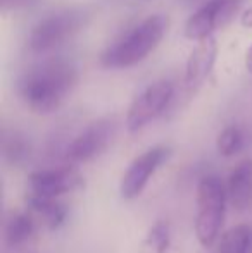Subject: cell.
<instances>
[{
  "label": "cell",
  "instance_id": "obj_4",
  "mask_svg": "<svg viewBox=\"0 0 252 253\" xmlns=\"http://www.w3.org/2000/svg\"><path fill=\"white\" fill-rule=\"evenodd\" d=\"M175 97V84L169 80H157L140 91L126 112V129L131 134L144 129L168 110Z\"/></svg>",
  "mask_w": 252,
  "mask_h": 253
},
{
  "label": "cell",
  "instance_id": "obj_9",
  "mask_svg": "<svg viewBox=\"0 0 252 253\" xmlns=\"http://www.w3.org/2000/svg\"><path fill=\"white\" fill-rule=\"evenodd\" d=\"M83 186L85 179L81 177L80 170L74 167V164L35 170L28 177L30 193L50 198H61L62 195L78 191Z\"/></svg>",
  "mask_w": 252,
  "mask_h": 253
},
{
  "label": "cell",
  "instance_id": "obj_7",
  "mask_svg": "<svg viewBox=\"0 0 252 253\" xmlns=\"http://www.w3.org/2000/svg\"><path fill=\"white\" fill-rule=\"evenodd\" d=\"M239 7L240 0H207L185 21L183 35L192 42L212 37L233 19Z\"/></svg>",
  "mask_w": 252,
  "mask_h": 253
},
{
  "label": "cell",
  "instance_id": "obj_18",
  "mask_svg": "<svg viewBox=\"0 0 252 253\" xmlns=\"http://www.w3.org/2000/svg\"><path fill=\"white\" fill-rule=\"evenodd\" d=\"M240 24H242L244 28H247V30H252V5L247 7L242 12V16H240Z\"/></svg>",
  "mask_w": 252,
  "mask_h": 253
},
{
  "label": "cell",
  "instance_id": "obj_20",
  "mask_svg": "<svg viewBox=\"0 0 252 253\" xmlns=\"http://www.w3.org/2000/svg\"><path fill=\"white\" fill-rule=\"evenodd\" d=\"M147 2H149V0H147Z\"/></svg>",
  "mask_w": 252,
  "mask_h": 253
},
{
  "label": "cell",
  "instance_id": "obj_17",
  "mask_svg": "<svg viewBox=\"0 0 252 253\" xmlns=\"http://www.w3.org/2000/svg\"><path fill=\"white\" fill-rule=\"evenodd\" d=\"M5 152H7V153L12 152L10 159H12L14 162H17V160L23 159V157L26 155V143H24V141H21V140H16V138H14L12 143L7 145V147H5Z\"/></svg>",
  "mask_w": 252,
  "mask_h": 253
},
{
  "label": "cell",
  "instance_id": "obj_15",
  "mask_svg": "<svg viewBox=\"0 0 252 253\" xmlns=\"http://www.w3.org/2000/svg\"><path fill=\"white\" fill-rule=\"evenodd\" d=\"M244 145H246V134H244L242 127L235 126V124L226 126L216 138V148L223 157L237 155L244 148Z\"/></svg>",
  "mask_w": 252,
  "mask_h": 253
},
{
  "label": "cell",
  "instance_id": "obj_10",
  "mask_svg": "<svg viewBox=\"0 0 252 253\" xmlns=\"http://www.w3.org/2000/svg\"><path fill=\"white\" fill-rule=\"evenodd\" d=\"M218 40L214 35L195 42V47L192 48L185 64V86L190 91L201 86L212 73L218 60Z\"/></svg>",
  "mask_w": 252,
  "mask_h": 253
},
{
  "label": "cell",
  "instance_id": "obj_2",
  "mask_svg": "<svg viewBox=\"0 0 252 253\" xmlns=\"http://www.w3.org/2000/svg\"><path fill=\"white\" fill-rule=\"evenodd\" d=\"M166 14H152L111 43L101 55V66L105 69H128L144 62L161 45L169 30Z\"/></svg>",
  "mask_w": 252,
  "mask_h": 253
},
{
  "label": "cell",
  "instance_id": "obj_13",
  "mask_svg": "<svg viewBox=\"0 0 252 253\" xmlns=\"http://www.w3.org/2000/svg\"><path fill=\"white\" fill-rule=\"evenodd\" d=\"M37 222L33 213L28 212H14L5 222V243L10 248L21 247L33 238Z\"/></svg>",
  "mask_w": 252,
  "mask_h": 253
},
{
  "label": "cell",
  "instance_id": "obj_19",
  "mask_svg": "<svg viewBox=\"0 0 252 253\" xmlns=\"http://www.w3.org/2000/svg\"><path fill=\"white\" fill-rule=\"evenodd\" d=\"M244 64H246L247 73L252 74V45H251L249 48H247V52H246V59H244Z\"/></svg>",
  "mask_w": 252,
  "mask_h": 253
},
{
  "label": "cell",
  "instance_id": "obj_1",
  "mask_svg": "<svg viewBox=\"0 0 252 253\" xmlns=\"http://www.w3.org/2000/svg\"><path fill=\"white\" fill-rule=\"evenodd\" d=\"M78 83V67L64 57H50L28 67L19 78L17 93L30 110L50 114L62 105Z\"/></svg>",
  "mask_w": 252,
  "mask_h": 253
},
{
  "label": "cell",
  "instance_id": "obj_11",
  "mask_svg": "<svg viewBox=\"0 0 252 253\" xmlns=\"http://www.w3.org/2000/svg\"><path fill=\"white\" fill-rule=\"evenodd\" d=\"M226 193L228 203L237 212L252 207V159L242 160L233 167L226 183Z\"/></svg>",
  "mask_w": 252,
  "mask_h": 253
},
{
  "label": "cell",
  "instance_id": "obj_16",
  "mask_svg": "<svg viewBox=\"0 0 252 253\" xmlns=\"http://www.w3.org/2000/svg\"><path fill=\"white\" fill-rule=\"evenodd\" d=\"M145 243L154 250V253H166L171 243V233H169V226L162 220L155 222L154 226L149 229Z\"/></svg>",
  "mask_w": 252,
  "mask_h": 253
},
{
  "label": "cell",
  "instance_id": "obj_6",
  "mask_svg": "<svg viewBox=\"0 0 252 253\" xmlns=\"http://www.w3.org/2000/svg\"><path fill=\"white\" fill-rule=\"evenodd\" d=\"M171 153L173 152L169 147L157 145V147L149 148L138 157H135L130 166L126 167L121 183H119V195L123 200L130 202L140 197L159 167L164 166L171 159Z\"/></svg>",
  "mask_w": 252,
  "mask_h": 253
},
{
  "label": "cell",
  "instance_id": "obj_3",
  "mask_svg": "<svg viewBox=\"0 0 252 253\" xmlns=\"http://www.w3.org/2000/svg\"><path fill=\"white\" fill-rule=\"evenodd\" d=\"M228 193L218 176H204L195 193V238L204 248H211L219 240L225 224Z\"/></svg>",
  "mask_w": 252,
  "mask_h": 253
},
{
  "label": "cell",
  "instance_id": "obj_12",
  "mask_svg": "<svg viewBox=\"0 0 252 253\" xmlns=\"http://www.w3.org/2000/svg\"><path fill=\"white\" fill-rule=\"evenodd\" d=\"M28 210L33 215H37L42 220L44 226H47L49 229H59L67 217V209L62 202H59V198H50V197H42V195L28 193L26 197Z\"/></svg>",
  "mask_w": 252,
  "mask_h": 253
},
{
  "label": "cell",
  "instance_id": "obj_5",
  "mask_svg": "<svg viewBox=\"0 0 252 253\" xmlns=\"http://www.w3.org/2000/svg\"><path fill=\"white\" fill-rule=\"evenodd\" d=\"M83 23V14L80 10H62L57 14L44 17L33 26L28 38L31 52L35 53H47L64 42H67Z\"/></svg>",
  "mask_w": 252,
  "mask_h": 253
},
{
  "label": "cell",
  "instance_id": "obj_14",
  "mask_svg": "<svg viewBox=\"0 0 252 253\" xmlns=\"http://www.w3.org/2000/svg\"><path fill=\"white\" fill-rule=\"evenodd\" d=\"M218 253H252V227L239 224L225 231L218 241Z\"/></svg>",
  "mask_w": 252,
  "mask_h": 253
},
{
  "label": "cell",
  "instance_id": "obj_8",
  "mask_svg": "<svg viewBox=\"0 0 252 253\" xmlns=\"http://www.w3.org/2000/svg\"><path fill=\"white\" fill-rule=\"evenodd\" d=\"M112 136H114V123L111 119L95 121L69 141L64 152V159L69 164L90 162L109 147Z\"/></svg>",
  "mask_w": 252,
  "mask_h": 253
}]
</instances>
